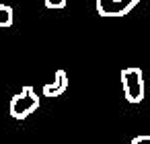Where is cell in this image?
I'll list each match as a JSON object with an SVG mask.
<instances>
[{"instance_id": "6da1fadb", "label": "cell", "mask_w": 150, "mask_h": 144, "mask_svg": "<svg viewBox=\"0 0 150 144\" xmlns=\"http://www.w3.org/2000/svg\"><path fill=\"white\" fill-rule=\"evenodd\" d=\"M119 80L127 103L138 105L144 101V74L140 68H123L119 72Z\"/></svg>"}, {"instance_id": "52a82bcc", "label": "cell", "mask_w": 150, "mask_h": 144, "mask_svg": "<svg viewBox=\"0 0 150 144\" xmlns=\"http://www.w3.org/2000/svg\"><path fill=\"white\" fill-rule=\"evenodd\" d=\"M132 144H150V134H140L132 140Z\"/></svg>"}, {"instance_id": "7a4b0ae2", "label": "cell", "mask_w": 150, "mask_h": 144, "mask_svg": "<svg viewBox=\"0 0 150 144\" xmlns=\"http://www.w3.org/2000/svg\"><path fill=\"white\" fill-rule=\"evenodd\" d=\"M39 109V97L35 93L33 87H23L11 101V117L15 119H25L31 113H35Z\"/></svg>"}, {"instance_id": "277c9868", "label": "cell", "mask_w": 150, "mask_h": 144, "mask_svg": "<svg viewBox=\"0 0 150 144\" xmlns=\"http://www.w3.org/2000/svg\"><path fill=\"white\" fill-rule=\"evenodd\" d=\"M66 89H68V74L60 68L54 74V82L43 84V95L50 97V99H54V97H60L62 93H66Z\"/></svg>"}, {"instance_id": "8992f818", "label": "cell", "mask_w": 150, "mask_h": 144, "mask_svg": "<svg viewBox=\"0 0 150 144\" xmlns=\"http://www.w3.org/2000/svg\"><path fill=\"white\" fill-rule=\"evenodd\" d=\"M45 6L47 9H64L66 0H45Z\"/></svg>"}, {"instance_id": "3957f363", "label": "cell", "mask_w": 150, "mask_h": 144, "mask_svg": "<svg viewBox=\"0 0 150 144\" xmlns=\"http://www.w3.org/2000/svg\"><path fill=\"white\" fill-rule=\"evenodd\" d=\"M142 0H95L97 13L105 19H121L134 11V6Z\"/></svg>"}, {"instance_id": "5b68a950", "label": "cell", "mask_w": 150, "mask_h": 144, "mask_svg": "<svg viewBox=\"0 0 150 144\" xmlns=\"http://www.w3.org/2000/svg\"><path fill=\"white\" fill-rule=\"evenodd\" d=\"M13 25V9L0 2V27H11Z\"/></svg>"}]
</instances>
